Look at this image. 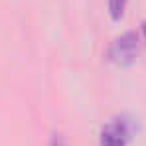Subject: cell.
Here are the masks:
<instances>
[{
    "mask_svg": "<svg viewBox=\"0 0 146 146\" xmlns=\"http://www.w3.org/2000/svg\"><path fill=\"white\" fill-rule=\"evenodd\" d=\"M142 49H146V40L142 30H128L121 36H117L109 48L105 51V57L107 61H111L113 65L117 67H126V65H132L138 55L142 53Z\"/></svg>",
    "mask_w": 146,
    "mask_h": 146,
    "instance_id": "1",
    "label": "cell"
},
{
    "mask_svg": "<svg viewBox=\"0 0 146 146\" xmlns=\"http://www.w3.org/2000/svg\"><path fill=\"white\" fill-rule=\"evenodd\" d=\"M130 136H132L130 122L126 119H113L101 128L99 146H126Z\"/></svg>",
    "mask_w": 146,
    "mask_h": 146,
    "instance_id": "2",
    "label": "cell"
},
{
    "mask_svg": "<svg viewBox=\"0 0 146 146\" xmlns=\"http://www.w3.org/2000/svg\"><path fill=\"white\" fill-rule=\"evenodd\" d=\"M126 4H128V0H107V8H109V14L113 20H121L124 16Z\"/></svg>",
    "mask_w": 146,
    "mask_h": 146,
    "instance_id": "3",
    "label": "cell"
},
{
    "mask_svg": "<svg viewBox=\"0 0 146 146\" xmlns=\"http://www.w3.org/2000/svg\"><path fill=\"white\" fill-rule=\"evenodd\" d=\"M49 146H69V144L63 140V136H59V134H53V136L49 138Z\"/></svg>",
    "mask_w": 146,
    "mask_h": 146,
    "instance_id": "4",
    "label": "cell"
}]
</instances>
